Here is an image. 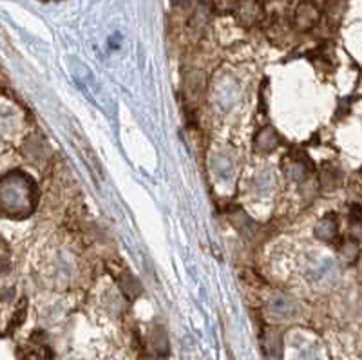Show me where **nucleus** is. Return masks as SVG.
<instances>
[{"label":"nucleus","mask_w":362,"mask_h":360,"mask_svg":"<svg viewBox=\"0 0 362 360\" xmlns=\"http://www.w3.org/2000/svg\"><path fill=\"white\" fill-rule=\"evenodd\" d=\"M315 236L322 241H332V239L337 236V223L332 216H326L325 219L317 223V228H315Z\"/></svg>","instance_id":"nucleus-5"},{"label":"nucleus","mask_w":362,"mask_h":360,"mask_svg":"<svg viewBox=\"0 0 362 360\" xmlns=\"http://www.w3.org/2000/svg\"><path fill=\"white\" fill-rule=\"evenodd\" d=\"M18 359L21 360H53L51 359V352L45 346H38V348H21L18 349Z\"/></svg>","instance_id":"nucleus-6"},{"label":"nucleus","mask_w":362,"mask_h":360,"mask_svg":"<svg viewBox=\"0 0 362 360\" xmlns=\"http://www.w3.org/2000/svg\"><path fill=\"white\" fill-rule=\"evenodd\" d=\"M173 2H174V4H176V6H180V4H183V2H187V0H173Z\"/></svg>","instance_id":"nucleus-13"},{"label":"nucleus","mask_w":362,"mask_h":360,"mask_svg":"<svg viewBox=\"0 0 362 360\" xmlns=\"http://www.w3.org/2000/svg\"><path fill=\"white\" fill-rule=\"evenodd\" d=\"M361 176H362V170H361Z\"/></svg>","instance_id":"nucleus-14"},{"label":"nucleus","mask_w":362,"mask_h":360,"mask_svg":"<svg viewBox=\"0 0 362 360\" xmlns=\"http://www.w3.org/2000/svg\"><path fill=\"white\" fill-rule=\"evenodd\" d=\"M118 284H119V290L124 291V295L127 299H136L138 295L141 294V286L138 283V279L134 275H131L129 272H124L122 275H118Z\"/></svg>","instance_id":"nucleus-3"},{"label":"nucleus","mask_w":362,"mask_h":360,"mask_svg":"<svg viewBox=\"0 0 362 360\" xmlns=\"http://www.w3.org/2000/svg\"><path fill=\"white\" fill-rule=\"evenodd\" d=\"M268 311L276 319H288L297 313V304L288 297H272L268 303Z\"/></svg>","instance_id":"nucleus-2"},{"label":"nucleus","mask_w":362,"mask_h":360,"mask_svg":"<svg viewBox=\"0 0 362 360\" xmlns=\"http://www.w3.org/2000/svg\"><path fill=\"white\" fill-rule=\"evenodd\" d=\"M339 181V172L334 168H325L321 174V183L325 185L326 189H334Z\"/></svg>","instance_id":"nucleus-9"},{"label":"nucleus","mask_w":362,"mask_h":360,"mask_svg":"<svg viewBox=\"0 0 362 360\" xmlns=\"http://www.w3.org/2000/svg\"><path fill=\"white\" fill-rule=\"evenodd\" d=\"M24 317H25V301H22V303H21V308H18L17 313H15V315H13V320H11V323H9L8 333L11 332V330H15V327H17V326H21L22 320H24Z\"/></svg>","instance_id":"nucleus-11"},{"label":"nucleus","mask_w":362,"mask_h":360,"mask_svg":"<svg viewBox=\"0 0 362 360\" xmlns=\"http://www.w3.org/2000/svg\"><path fill=\"white\" fill-rule=\"evenodd\" d=\"M342 255L350 262H354L358 255V245L354 241H346L344 246H342Z\"/></svg>","instance_id":"nucleus-10"},{"label":"nucleus","mask_w":362,"mask_h":360,"mask_svg":"<svg viewBox=\"0 0 362 360\" xmlns=\"http://www.w3.org/2000/svg\"><path fill=\"white\" fill-rule=\"evenodd\" d=\"M216 170H218L219 176L230 178V176H232V172H234V167H232L230 161H226L225 158H221V160L218 161V168H216Z\"/></svg>","instance_id":"nucleus-12"},{"label":"nucleus","mask_w":362,"mask_h":360,"mask_svg":"<svg viewBox=\"0 0 362 360\" xmlns=\"http://www.w3.org/2000/svg\"><path fill=\"white\" fill-rule=\"evenodd\" d=\"M321 18V9L313 0L300 2L296 9V24L299 29H312Z\"/></svg>","instance_id":"nucleus-1"},{"label":"nucleus","mask_w":362,"mask_h":360,"mask_svg":"<svg viewBox=\"0 0 362 360\" xmlns=\"http://www.w3.org/2000/svg\"><path fill=\"white\" fill-rule=\"evenodd\" d=\"M279 139H277L276 131L272 127H264L263 131L257 134V139H255V149L261 152H270L277 147Z\"/></svg>","instance_id":"nucleus-4"},{"label":"nucleus","mask_w":362,"mask_h":360,"mask_svg":"<svg viewBox=\"0 0 362 360\" xmlns=\"http://www.w3.org/2000/svg\"><path fill=\"white\" fill-rule=\"evenodd\" d=\"M153 348L154 352L158 353L160 356H167L169 355V339L165 335V332L161 327H156L153 333Z\"/></svg>","instance_id":"nucleus-8"},{"label":"nucleus","mask_w":362,"mask_h":360,"mask_svg":"<svg viewBox=\"0 0 362 360\" xmlns=\"http://www.w3.org/2000/svg\"><path fill=\"white\" fill-rule=\"evenodd\" d=\"M259 4H257L255 0H243V2H239L238 6L239 17L243 18L245 22L257 21V17H259Z\"/></svg>","instance_id":"nucleus-7"}]
</instances>
